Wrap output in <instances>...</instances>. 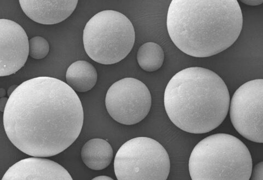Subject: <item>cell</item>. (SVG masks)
I'll return each mask as SVG.
<instances>
[{
	"instance_id": "1",
	"label": "cell",
	"mask_w": 263,
	"mask_h": 180,
	"mask_svg": "<svg viewBox=\"0 0 263 180\" xmlns=\"http://www.w3.org/2000/svg\"><path fill=\"white\" fill-rule=\"evenodd\" d=\"M83 107L75 91L54 78H33L18 86L8 99L4 126L22 152L51 157L67 149L79 136Z\"/></svg>"
},
{
	"instance_id": "2",
	"label": "cell",
	"mask_w": 263,
	"mask_h": 180,
	"mask_svg": "<svg viewBox=\"0 0 263 180\" xmlns=\"http://www.w3.org/2000/svg\"><path fill=\"white\" fill-rule=\"evenodd\" d=\"M243 16L237 0H173L167 27L175 45L198 58L217 55L239 37Z\"/></svg>"
},
{
	"instance_id": "3",
	"label": "cell",
	"mask_w": 263,
	"mask_h": 180,
	"mask_svg": "<svg viewBox=\"0 0 263 180\" xmlns=\"http://www.w3.org/2000/svg\"><path fill=\"white\" fill-rule=\"evenodd\" d=\"M230 98L225 82L215 72L186 68L169 81L164 95L167 114L177 127L193 134L218 128L226 118Z\"/></svg>"
},
{
	"instance_id": "4",
	"label": "cell",
	"mask_w": 263,
	"mask_h": 180,
	"mask_svg": "<svg viewBox=\"0 0 263 180\" xmlns=\"http://www.w3.org/2000/svg\"><path fill=\"white\" fill-rule=\"evenodd\" d=\"M252 165L248 147L227 134L204 138L194 147L189 161L193 180H249Z\"/></svg>"
},
{
	"instance_id": "5",
	"label": "cell",
	"mask_w": 263,
	"mask_h": 180,
	"mask_svg": "<svg viewBox=\"0 0 263 180\" xmlns=\"http://www.w3.org/2000/svg\"><path fill=\"white\" fill-rule=\"evenodd\" d=\"M135 37L133 24L126 16L106 10L98 13L87 23L83 42L90 59L109 65L126 58L134 47Z\"/></svg>"
},
{
	"instance_id": "6",
	"label": "cell",
	"mask_w": 263,
	"mask_h": 180,
	"mask_svg": "<svg viewBox=\"0 0 263 180\" xmlns=\"http://www.w3.org/2000/svg\"><path fill=\"white\" fill-rule=\"evenodd\" d=\"M171 163L165 149L154 139L136 137L123 144L114 160L119 180H166Z\"/></svg>"
},
{
	"instance_id": "7",
	"label": "cell",
	"mask_w": 263,
	"mask_h": 180,
	"mask_svg": "<svg viewBox=\"0 0 263 180\" xmlns=\"http://www.w3.org/2000/svg\"><path fill=\"white\" fill-rule=\"evenodd\" d=\"M152 102L149 89L141 81L133 78L117 81L109 88L105 97L109 115L126 125L142 121L151 111Z\"/></svg>"
},
{
	"instance_id": "8",
	"label": "cell",
	"mask_w": 263,
	"mask_h": 180,
	"mask_svg": "<svg viewBox=\"0 0 263 180\" xmlns=\"http://www.w3.org/2000/svg\"><path fill=\"white\" fill-rule=\"evenodd\" d=\"M263 80H251L234 93L230 102L232 123L242 136L249 141L263 143Z\"/></svg>"
},
{
	"instance_id": "9",
	"label": "cell",
	"mask_w": 263,
	"mask_h": 180,
	"mask_svg": "<svg viewBox=\"0 0 263 180\" xmlns=\"http://www.w3.org/2000/svg\"><path fill=\"white\" fill-rule=\"evenodd\" d=\"M0 77H3L17 72L26 64L29 55V40L20 24L6 19L0 20Z\"/></svg>"
},
{
	"instance_id": "10",
	"label": "cell",
	"mask_w": 263,
	"mask_h": 180,
	"mask_svg": "<svg viewBox=\"0 0 263 180\" xmlns=\"http://www.w3.org/2000/svg\"><path fill=\"white\" fill-rule=\"evenodd\" d=\"M3 180H72L69 172L51 160L32 157L16 163L8 169Z\"/></svg>"
},
{
	"instance_id": "11",
	"label": "cell",
	"mask_w": 263,
	"mask_h": 180,
	"mask_svg": "<svg viewBox=\"0 0 263 180\" xmlns=\"http://www.w3.org/2000/svg\"><path fill=\"white\" fill-rule=\"evenodd\" d=\"M25 14L44 25H53L67 20L78 4V0H20Z\"/></svg>"
},
{
	"instance_id": "12",
	"label": "cell",
	"mask_w": 263,
	"mask_h": 180,
	"mask_svg": "<svg viewBox=\"0 0 263 180\" xmlns=\"http://www.w3.org/2000/svg\"><path fill=\"white\" fill-rule=\"evenodd\" d=\"M81 156L85 165L93 170H102L110 165L113 150L110 143L101 138H93L82 147Z\"/></svg>"
},
{
	"instance_id": "13",
	"label": "cell",
	"mask_w": 263,
	"mask_h": 180,
	"mask_svg": "<svg viewBox=\"0 0 263 180\" xmlns=\"http://www.w3.org/2000/svg\"><path fill=\"white\" fill-rule=\"evenodd\" d=\"M97 79V71L93 65L85 61L72 63L66 73L67 84L79 93H85L92 89Z\"/></svg>"
},
{
	"instance_id": "14",
	"label": "cell",
	"mask_w": 263,
	"mask_h": 180,
	"mask_svg": "<svg viewBox=\"0 0 263 180\" xmlns=\"http://www.w3.org/2000/svg\"><path fill=\"white\" fill-rule=\"evenodd\" d=\"M138 64L143 70L153 72L159 70L163 63L164 53L158 44L149 42L139 47L137 56Z\"/></svg>"
},
{
	"instance_id": "15",
	"label": "cell",
	"mask_w": 263,
	"mask_h": 180,
	"mask_svg": "<svg viewBox=\"0 0 263 180\" xmlns=\"http://www.w3.org/2000/svg\"><path fill=\"white\" fill-rule=\"evenodd\" d=\"M49 51V45L44 38L35 37L29 40V55L32 59L41 60L45 58Z\"/></svg>"
},
{
	"instance_id": "16",
	"label": "cell",
	"mask_w": 263,
	"mask_h": 180,
	"mask_svg": "<svg viewBox=\"0 0 263 180\" xmlns=\"http://www.w3.org/2000/svg\"><path fill=\"white\" fill-rule=\"evenodd\" d=\"M250 178L252 180L263 179V163L261 161L252 168Z\"/></svg>"
},
{
	"instance_id": "17",
	"label": "cell",
	"mask_w": 263,
	"mask_h": 180,
	"mask_svg": "<svg viewBox=\"0 0 263 180\" xmlns=\"http://www.w3.org/2000/svg\"><path fill=\"white\" fill-rule=\"evenodd\" d=\"M241 2L247 5L256 6L263 3L262 0H242Z\"/></svg>"
},
{
	"instance_id": "18",
	"label": "cell",
	"mask_w": 263,
	"mask_h": 180,
	"mask_svg": "<svg viewBox=\"0 0 263 180\" xmlns=\"http://www.w3.org/2000/svg\"><path fill=\"white\" fill-rule=\"evenodd\" d=\"M8 100V99L7 97L1 98V100H0V111L2 112H4Z\"/></svg>"
},
{
	"instance_id": "19",
	"label": "cell",
	"mask_w": 263,
	"mask_h": 180,
	"mask_svg": "<svg viewBox=\"0 0 263 180\" xmlns=\"http://www.w3.org/2000/svg\"><path fill=\"white\" fill-rule=\"evenodd\" d=\"M106 180V179H109V180H112L113 179L112 178H111L110 177H109V176H97V177H96L95 178H93V180Z\"/></svg>"
},
{
	"instance_id": "20",
	"label": "cell",
	"mask_w": 263,
	"mask_h": 180,
	"mask_svg": "<svg viewBox=\"0 0 263 180\" xmlns=\"http://www.w3.org/2000/svg\"><path fill=\"white\" fill-rule=\"evenodd\" d=\"M18 86L16 85H13L11 86L9 89L8 90L7 94L8 96H10L12 94V93L14 91V90L16 89V87H17Z\"/></svg>"
},
{
	"instance_id": "21",
	"label": "cell",
	"mask_w": 263,
	"mask_h": 180,
	"mask_svg": "<svg viewBox=\"0 0 263 180\" xmlns=\"http://www.w3.org/2000/svg\"><path fill=\"white\" fill-rule=\"evenodd\" d=\"M5 95H6L5 89L3 88L0 89V96H1V98L4 97Z\"/></svg>"
}]
</instances>
